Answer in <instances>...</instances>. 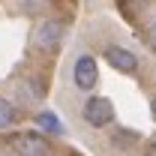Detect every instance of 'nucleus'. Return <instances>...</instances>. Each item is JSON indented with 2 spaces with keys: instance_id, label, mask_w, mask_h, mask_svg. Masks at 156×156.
Segmentation results:
<instances>
[{
  "instance_id": "1",
  "label": "nucleus",
  "mask_w": 156,
  "mask_h": 156,
  "mask_svg": "<svg viewBox=\"0 0 156 156\" xmlns=\"http://www.w3.org/2000/svg\"><path fill=\"white\" fill-rule=\"evenodd\" d=\"M63 36H66V24L60 18H42L36 21V27L30 33V45L36 51H54V48H60Z\"/></svg>"
},
{
  "instance_id": "2",
  "label": "nucleus",
  "mask_w": 156,
  "mask_h": 156,
  "mask_svg": "<svg viewBox=\"0 0 156 156\" xmlns=\"http://www.w3.org/2000/svg\"><path fill=\"white\" fill-rule=\"evenodd\" d=\"M81 120L90 126V129H105L114 123V102L108 96H87L81 105Z\"/></svg>"
},
{
  "instance_id": "3",
  "label": "nucleus",
  "mask_w": 156,
  "mask_h": 156,
  "mask_svg": "<svg viewBox=\"0 0 156 156\" xmlns=\"http://www.w3.org/2000/svg\"><path fill=\"white\" fill-rule=\"evenodd\" d=\"M72 84H75L81 93H90V90H96L99 84V63L93 54H78L75 63H72Z\"/></svg>"
},
{
  "instance_id": "4",
  "label": "nucleus",
  "mask_w": 156,
  "mask_h": 156,
  "mask_svg": "<svg viewBox=\"0 0 156 156\" xmlns=\"http://www.w3.org/2000/svg\"><path fill=\"white\" fill-rule=\"evenodd\" d=\"M102 57H105V63H108L111 69L123 72V75H135L138 66H141L138 54L129 51V48H123V45H105V48H102Z\"/></svg>"
},
{
  "instance_id": "5",
  "label": "nucleus",
  "mask_w": 156,
  "mask_h": 156,
  "mask_svg": "<svg viewBox=\"0 0 156 156\" xmlns=\"http://www.w3.org/2000/svg\"><path fill=\"white\" fill-rule=\"evenodd\" d=\"M9 144L18 156H48L51 153V141L42 132H18V135H12Z\"/></svg>"
},
{
  "instance_id": "6",
  "label": "nucleus",
  "mask_w": 156,
  "mask_h": 156,
  "mask_svg": "<svg viewBox=\"0 0 156 156\" xmlns=\"http://www.w3.org/2000/svg\"><path fill=\"white\" fill-rule=\"evenodd\" d=\"M45 81L36 75H27V78H21L18 81V99L24 102V105H39L42 99H45Z\"/></svg>"
},
{
  "instance_id": "7",
  "label": "nucleus",
  "mask_w": 156,
  "mask_h": 156,
  "mask_svg": "<svg viewBox=\"0 0 156 156\" xmlns=\"http://www.w3.org/2000/svg\"><path fill=\"white\" fill-rule=\"evenodd\" d=\"M33 120H36L39 132H48V135H63V132H66L63 123H60V117L54 114V111H39Z\"/></svg>"
},
{
  "instance_id": "8",
  "label": "nucleus",
  "mask_w": 156,
  "mask_h": 156,
  "mask_svg": "<svg viewBox=\"0 0 156 156\" xmlns=\"http://www.w3.org/2000/svg\"><path fill=\"white\" fill-rule=\"evenodd\" d=\"M18 123V108L15 102H9L6 96H0V129H9Z\"/></svg>"
},
{
  "instance_id": "9",
  "label": "nucleus",
  "mask_w": 156,
  "mask_h": 156,
  "mask_svg": "<svg viewBox=\"0 0 156 156\" xmlns=\"http://www.w3.org/2000/svg\"><path fill=\"white\" fill-rule=\"evenodd\" d=\"M141 135L132 132V129H117L114 135H111V147H120V150H129V147H135Z\"/></svg>"
},
{
  "instance_id": "10",
  "label": "nucleus",
  "mask_w": 156,
  "mask_h": 156,
  "mask_svg": "<svg viewBox=\"0 0 156 156\" xmlns=\"http://www.w3.org/2000/svg\"><path fill=\"white\" fill-rule=\"evenodd\" d=\"M144 42L156 51V18H150L147 24H144Z\"/></svg>"
},
{
  "instance_id": "11",
  "label": "nucleus",
  "mask_w": 156,
  "mask_h": 156,
  "mask_svg": "<svg viewBox=\"0 0 156 156\" xmlns=\"http://www.w3.org/2000/svg\"><path fill=\"white\" fill-rule=\"evenodd\" d=\"M45 6V0H21V9L27 12V15H33V12H39Z\"/></svg>"
},
{
  "instance_id": "12",
  "label": "nucleus",
  "mask_w": 156,
  "mask_h": 156,
  "mask_svg": "<svg viewBox=\"0 0 156 156\" xmlns=\"http://www.w3.org/2000/svg\"><path fill=\"white\" fill-rule=\"evenodd\" d=\"M144 156H156V138H150V141L144 144Z\"/></svg>"
},
{
  "instance_id": "13",
  "label": "nucleus",
  "mask_w": 156,
  "mask_h": 156,
  "mask_svg": "<svg viewBox=\"0 0 156 156\" xmlns=\"http://www.w3.org/2000/svg\"><path fill=\"white\" fill-rule=\"evenodd\" d=\"M150 117H153V120H156V96L150 99Z\"/></svg>"
}]
</instances>
